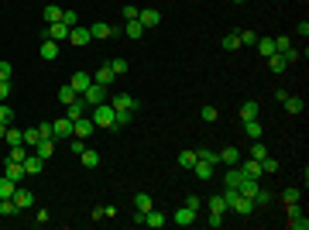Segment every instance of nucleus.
I'll use <instances>...</instances> for the list:
<instances>
[{
    "mask_svg": "<svg viewBox=\"0 0 309 230\" xmlns=\"http://www.w3.org/2000/svg\"><path fill=\"white\" fill-rule=\"evenodd\" d=\"M18 203L14 199H0V216H18Z\"/></svg>",
    "mask_w": 309,
    "mask_h": 230,
    "instance_id": "nucleus-40",
    "label": "nucleus"
},
{
    "mask_svg": "<svg viewBox=\"0 0 309 230\" xmlns=\"http://www.w3.org/2000/svg\"><path fill=\"white\" fill-rule=\"evenodd\" d=\"M4 144H7V148H14V144H24V131H21V127H14V124H7Z\"/></svg>",
    "mask_w": 309,
    "mask_h": 230,
    "instance_id": "nucleus-18",
    "label": "nucleus"
},
{
    "mask_svg": "<svg viewBox=\"0 0 309 230\" xmlns=\"http://www.w3.org/2000/svg\"><path fill=\"white\" fill-rule=\"evenodd\" d=\"M90 35L97 41H110L120 35V28H114V24H107V21H97V24H90Z\"/></svg>",
    "mask_w": 309,
    "mask_h": 230,
    "instance_id": "nucleus-4",
    "label": "nucleus"
},
{
    "mask_svg": "<svg viewBox=\"0 0 309 230\" xmlns=\"http://www.w3.org/2000/svg\"><path fill=\"white\" fill-rule=\"evenodd\" d=\"M268 69L275 72V76H278V72H285V69H289V62H285V58L275 52V55H268Z\"/></svg>",
    "mask_w": 309,
    "mask_h": 230,
    "instance_id": "nucleus-33",
    "label": "nucleus"
},
{
    "mask_svg": "<svg viewBox=\"0 0 309 230\" xmlns=\"http://www.w3.org/2000/svg\"><path fill=\"white\" fill-rule=\"evenodd\" d=\"M52 127H55V137H72V120H69L65 114L55 117V124H52Z\"/></svg>",
    "mask_w": 309,
    "mask_h": 230,
    "instance_id": "nucleus-19",
    "label": "nucleus"
},
{
    "mask_svg": "<svg viewBox=\"0 0 309 230\" xmlns=\"http://www.w3.org/2000/svg\"><path fill=\"white\" fill-rule=\"evenodd\" d=\"M114 107H110V103H97V107H93V110H90V117H93V124H97V127H107V131H114Z\"/></svg>",
    "mask_w": 309,
    "mask_h": 230,
    "instance_id": "nucleus-1",
    "label": "nucleus"
},
{
    "mask_svg": "<svg viewBox=\"0 0 309 230\" xmlns=\"http://www.w3.org/2000/svg\"><path fill=\"white\" fill-rule=\"evenodd\" d=\"M237 38H241V45H244V48H251L254 41H258V35H254L251 28H244V31H241V35H237Z\"/></svg>",
    "mask_w": 309,
    "mask_h": 230,
    "instance_id": "nucleus-47",
    "label": "nucleus"
},
{
    "mask_svg": "<svg viewBox=\"0 0 309 230\" xmlns=\"http://www.w3.org/2000/svg\"><path fill=\"white\" fill-rule=\"evenodd\" d=\"M38 55L45 58V62L58 58V41H52V38H41V45H38Z\"/></svg>",
    "mask_w": 309,
    "mask_h": 230,
    "instance_id": "nucleus-13",
    "label": "nucleus"
},
{
    "mask_svg": "<svg viewBox=\"0 0 309 230\" xmlns=\"http://www.w3.org/2000/svg\"><path fill=\"white\" fill-rule=\"evenodd\" d=\"M265 155H268V148H265L261 141H254V144H251V155H248V158H254V162H261Z\"/></svg>",
    "mask_w": 309,
    "mask_h": 230,
    "instance_id": "nucleus-48",
    "label": "nucleus"
},
{
    "mask_svg": "<svg viewBox=\"0 0 309 230\" xmlns=\"http://www.w3.org/2000/svg\"><path fill=\"white\" fill-rule=\"evenodd\" d=\"M230 4H244V0H230Z\"/></svg>",
    "mask_w": 309,
    "mask_h": 230,
    "instance_id": "nucleus-64",
    "label": "nucleus"
},
{
    "mask_svg": "<svg viewBox=\"0 0 309 230\" xmlns=\"http://www.w3.org/2000/svg\"><path fill=\"white\" fill-rule=\"evenodd\" d=\"M4 134H7V124H0V141H4Z\"/></svg>",
    "mask_w": 309,
    "mask_h": 230,
    "instance_id": "nucleus-63",
    "label": "nucleus"
},
{
    "mask_svg": "<svg viewBox=\"0 0 309 230\" xmlns=\"http://www.w3.org/2000/svg\"><path fill=\"white\" fill-rule=\"evenodd\" d=\"M14 76V65L11 62H0V79H11Z\"/></svg>",
    "mask_w": 309,
    "mask_h": 230,
    "instance_id": "nucleus-56",
    "label": "nucleus"
},
{
    "mask_svg": "<svg viewBox=\"0 0 309 230\" xmlns=\"http://www.w3.org/2000/svg\"><path fill=\"white\" fill-rule=\"evenodd\" d=\"M79 100H83V103H86V107L93 110L97 103H107V86H100V83H90V90L79 96Z\"/></svg>",
    "mask_w": 309,
    "mask_h": 230,
    "instance_id": "nucleus-2",
    "label": "nucleus"
},
{
    "mask_svg": "<svg viewBox=\"0 0 309 230\" xmlns=\"http://www.w3.org/2000/svg\"><path fill=\"white\" fill-rule=\"evenodd\" d=\"M199 162H210V165H220V151H213V148H199Z\"/></svg>",
    "mask_w": 309,
    "mask_h": 230,
    "instance_id": "nucleus-39",
    "label": "nucleus"
},
{
    "mask_svg": "<svg viewBox=\"0 0 309 230\" xmlns=\"http://www.w3.org/2000/svg\"><path fill=\"white\" fill-rule=\"evenodd\" d=\"M4 175H7V179H11L14 186H21L28 172H24V165H21V162H11V158H7V162H4Z\"/></svg>",
    "mask_w": 309,
    "mask_h": 230,
    "instance_id": "nucleus-6",
    "label": "nucleus"
},
{
    "mask_svg": "<svg viewBox=\"0 0 309 230\" xmlns=\"http://www.w3.org/2000/svg\"><path fill=\"white\" fill-rule=\"evenodd\" d=\"M35 155H38V158H45V162H48V158L55 155V137H41L38 144H35Z\"/></svg>",
    "mask_w": 309,
    "mask_h": 230,
    "instance_id": "nucleus-14",
    "label": "nucleus"
},
{
    "mask_svg": "<svg viewBox=\"0 0 309 230\" xmlns=\"http://www.w3.org/2000/svg\"><path fill=\"white\" fill-rule=\"evenodd\" d=\"M254 45H258V52H261L265 58H268V55H275V38H258Z\"/></svg>",
    "mask_w": 309,
    "mask_h": 230,
    "instance_id": "nucleus-37",
    "label": "nucleus"
},
{
    "mask_svg": "<svg viewBox=\"0 0 309 230\" xmlns=\"http://www.w3.org/2000/svg\"><path fill=\"white\" fill-rule=\"evenodd\" d=\"M79 158H83V165H86V169H97V165H100V151H93V148H83Z\"/></svg>",
    "mask_w": 309,
    "mask_h": 230,
    "instance_id": "nucleus-28",
    "label": "nucleus"
},
{
    "mask_svg": "<svg viewBox=\"0 0 309 230\" xmlns=\"http://www.w3.org/2000/svg\"><path fill=\"white\" fill-rule=\"evenodd\" d=\"M289 227H292V230H306V227H309L306 213H299V216H289Z\"/></svg>",
    "mask_w": 309,
    "mask_h": 230,
    "instance_id": "nucleus-49",
    "label": "nucleus"
},
{
    "mask_svg": "<svg viewBox=\"0 0 309 230\" xmlns=\"http://www.w3.org/2000/svg\"><path fill=\"white\" fill-rule=\"evenodd\" d=\"M137 18V7L134 4H127V7H124V21H134Z\"/></svg>",
    "mask_w": 309,
    "mask_h": 230,
    "instance_id": "nucleus-60",
    "label": "nucleus"
},
{
    "mask_svg": "<svg viewBox=\"0 0 309 230\" xmlns=\"http://www.w3.org/2000/svg\"><path fill=\"white\" fill-rule=\"evenodd\" d=\"M11 96V79H0V100H7Z\"/></svg>",
    "mask_w": 309,
    "mask_h": 230,
    "instance_id": "nucleus-59",
    "label": "nucleus"
},
{
    "mask_svg": "<svg viewBox=\"0 0 309 230\" xmlns=\"http://www.w3.org/2000/svg\"><path fill=\"white\" fill-rule=\"evenodd\" d=\"M299 196H302V189H295V186H289V189L282 192V199H285V203H299Z\"/></svg>",
    "mask_w": 309,
    "mask_h": 230,
    "instance_id": "nucleus-51",
    "label": "nucleus"
},
{
    "mask_svg": "<svg viewBox=\"0 0 309 230\" xmlns=\"http://www.w3.org/2000/svg\"><path fill=\"white\" fill-rule=\"evenodd\" d=\"M7 158H11V162H24V158H28V144H14Z\"/></svg>",
    "mask_w": 309,
    "mask_h": 230,
    "instance_id": "nucleus-43",
    "label": "nucleus"
},
{
    "mask_svg": "<svg viewBox=\"0 0 309 230\" xmlns=\"http://www.w3.org/2000/svg\"><path fill=\"white\" fill-rule=\"evenodd\" d=\"M55 96H58V103H62V107H69V103H76V100H79V93L69 86V83H65V86H58Z\"/></svg>",
    "mask_w": 309,
    "mask_h": 230,
    "instance_id": "nucleus-25",
    "label": "nucleus"
},
{
    "mask_svg": "<svg viewBox=\"0 0 309 230\" xmlns=\"http://www.w3.org/2000/svg\"><path fill=\"white\" fill-rule=\"evenodd\" d=\"M196 162H199V155H196V151H179V165H182V169H193Z\"/></svg>",
    "mask_w": 309,
    "mask_h": 230,
    "instance_id": "nucleus-41",
    "label": "nucleus"
},
{
    "mask_svg": "<svg viewBox=\"0 0 309 230\" xmlns=\"http://www.w3.org/2000/svg\"><path fill=\"white\" fill-rule=\"evenodd\" d=\"M193 220H196V210H189V206H182V210L172 213V223H179V227H189Z\"/></svg>",
    "mask_w": 309,
    "mask_h": 230,
    "instance_id": "nucleus-21",
    "label": "nucleus"
},
{
    "mask_svg": "<svg viewBox=\"0 0 309 230\" xmlns=\"http://www.w3.org/2000/svg\"><path fill=\"white\" fill-rule=\"evenodd\" d=\"M90 83H93V76H90V72H72V79H69V86H72L79 96L90 90Z\"/></svg>",
    "mask_w": 309,
    "mask_h": 230,
    "instance_id": "nucleus-12",
    "label": "nucleus"
},
{
    "mask_svg": "<svg viewBox=\"0 0 309 230\" xmlns=\"http://www.w3.org/2000/svg\"><path fill=\"white\" fill-rule=\"evenodd\" d=\"M14 203H18V210H28V206H35V192L24 189V186H18V189H14Z\"/></svg>",
    "mask_w": 309,
    "mask_h": 230,
    "instance_id": "nucleus-10",
    "label": "nucleus"
},
{
    "mask_svg": "<svg viewBox=\"0 0 309 230\" xmlns=\"http://www.w3.org/2000/svg\"><path fill=\"white\" fill-rule=\"evenodd\" d=\"M148 210H154L151 196H148V192H137V196H134V216H144Z\"/></svg>",
    "mask_w": 309,
    "mask_h": 230,
    "instance_id": "nucleus-16",
    "label": "nucleus"
},
{
    "mask_svg": "<svg viewBox=\"0 0 309 230\" xmlns=\"http://www.w3.org/2000/svg\"><path fill=\"white\" fill-rule=\"evenodd\" d=\"M38 134L41 137H55V127H52V124H38Z\"/></svg>",
    "mask_w": 309,
    "mask_h": 230,
    "instance_id": "nucleus-58",
    "label": "nucleus"
},
{
    "mask_svg": "<svg viewBox=\"0 0 309 230\" xmlns=\"http://www.w3.org/2000/svg\"><path fill=\"white\" fill-rule=\"evenodd\" d=\"M285 48H292V38L289 35H278L275 38V52H285Z\"/></svg>",
    "mask_w": 309,
    "mask_h": 230,
    "instance_id": "nucleus-52",
    "label": "nucleus"
},
{
    "mask_svg": "<svg viewBox=\"0 0 309 230\" xmlns=\"http://www.w3.org/2000/svg\"><path fill=\"white\" fill-rule=\"evenodd\" d=\"M14 189H18V186H14L7 175L0 172V199H14Z\"/></svg>",
    "mask_w": 309,
    "mask_h": 230,
    "instance_id": "nucleus-32",
    "label": "nucleus"
},
{
    "mask_svg": "<svg viewBox=\"0 0 309 230\" xmlns=\"http://www.w3.org/2000/svg\"><path fill=\"white\" fill-rule=\"evenodd\" d=\"M278 55L285 58V62H299V58H306V52H302V48H285V52H278Z\"/></svg>",
    "mask_w": 309,
    "mask_h": 230,
    "instance_id": "nucleus-44",
    "label": "nucleus"
},
{
    "mask_svg": "<svg viewBox=\"0 0 309 230\" xmlns=\"http://www.w3.org/2000/svg\"><path fill=\"white\" fill-rule=\"evenodd\" d=\"M110 107H114V110H137V96H131V93H117L114 100H110Z\"/></svg>",
    "mask_w": 309,
    "mask_h": 230,
    "instance_id": "nucleus-9",
    "label": "nucleus"
},
{
    "mask_svg": "<svg viewBox=\"0 0 309 230\" xmlns=\"http://www.w3.org/2000/svg\"><path fill=\"white\" fill-rule=\"evenodd\" d=\"M241 158H244V155L237 151V148H223V151H220V165H237Z\"/></svg>",
    "mask_w": 309,
    "mask_h": 230,
    "instance_id": "nucleus-30",
    "label": "nucleus"
},
{
    "mask_svg": "<svg viewBox=\"0 0 309 230\" xmlns=\"http://www.w3.org/2000/svg\"><path fill=\"white\" fill-rule=\"evenodd\" d=\"M90 41H93V35H90V28H72V31H69V45H76V48H86V45H90Z\"/></svg>",
    "mask_w": 309,
    "mask_h": 230,
    "instance_id": "nucleus-7",
    "label": "nucleus"
},
{
    "mask_svg": "<svg viewBox=\"0 0 309 230\" xmlns=\"http://www.w3.org/2000/svg\"><path fill=\"white\" fill-rule=\"evenodd\" d=\"M114 79H117V76H114V69H110V62H103L97 72H93V83H100V86H110Z\"/></svg>",
    "mask_w": 309,
    "mask_h": 230,
    "instance_id": "nucleus-15",
    "label": "nucleus"
},
{
    "mask_svg": "<svg viewBox=\"0 0 309 230\" xmlns=\"http://www.w3.org/2000/svg\"><path fill=\"white\" fill-rule=\"evenodd\" d=\"M244 134L254 137V141H261V134H265V127H261V120L254 117V120H244Z\"/></svg>",
    "mask_w": 309,
    "mask_h": 230,
    "instance_id": "nucleus-27",
    "label": "nucleus"
},
{
    "mask_svg": "<svg viewBox=\"0 0 309 230\" xmlns=\"http://www.w3.org/2000/svg\"><path fill=\"white\" fill-rule=\"evenodd\" d=\"M182 206H189V210H196V213H199V206H203V203H199V196H193V192H189V196H186V203H182Z\"/></svg>",
    "mask_w": 309,
    "mask_h": 230,
    "instance_id": "nucleus-55",
    "label": "nucleus"
},
{
    "mask_svg": "<svg viewBox=\"0 0 309 230\" xmlns=\"http://www.w3.org/2000/svg\"><path fill=\"white\" fill-rule=\"evenodd\" d=\"M137 21H141L144 28H158V24H162V14H158L154 7H144V11H137Z\"/></svg>",
    "mask_w": 309,
    "mask_h": 230,
    "instance_id": "nucleus-11",
    "label": "nucleus"
},
{
    "mask_svg": "<svg viewBox=\"0 0 309 230\" xmlns=\"http://www.w3.org/2000/svg\"><path fill=\"white\" fill-rule=\"evenodd\" d=\"M0 124H14V110L7 107V100H0Z\"/></svg>",
    "mask_w": 309,
    "mask_h": 230,
    "instance_id": "nucleus-45",
    "label": "nucleus"
},
{
    "mask_svg": "<svg viewBox=\"0 0 309 230\" xmlns=\"http://www.w3.org/2000/svg\"><path fill=\"white\" fill-rule=\"evenodd\" d=\"M131 117H134V110H117V114H114V131L127 127V124H131Z\"/></svg>",
    "mask_w": 309,
    "mask_h": 230,
    "instance_id": "nucleus-35",
    "label": "nucleus"
},
{
    "mask_svg": "<svg viewBox=\"0 0 309 230\" xmlns=\"http://www.w3.org/2000/svg\"><path fill=\"white\" fill-rule=\"evenodd\" d=\"M35 223H48V210H38V213H35Z\"/></svg>",
    "mask_w": 309,
    "mask_h": 230,
    "instance_id": "nucleus-62",
    "label": "nucleus"
},
{
    "mask_svg": "<svg viewBox=\"0 0 309 230\" xmlns=\"http://www.w3.org/2000/svg\"><path fill=\"white\" fill-rule=\"evenodd\" d=\"M206 206H210V213H216V216H227V210H230V206H227V199H223L220 192L210 196V203H206Z\"/></svg>",
    "mask_w": 309,
    "mask_h": 230,
    "instance_id": "nucleus-26",
    "label": "nucleus"
},
{
    "mask_svg": "<svg viewBox=\"0 0 309 230\" xmlns=\"http://www.w3.org/2000/svg\"><path fill=\"white\" fill-rule=\"evenodd\" d=\"M62 21H65L69 28H76V24H79V14H76V11H62Z\"/></svg>",
    "mask_w": 309,
    "mask_h": 230,
    "instance_id": "nucleus-54",
    "label": "nucleus"
},
{
    "mask_svg": "<svg viewBox=\"0 0 309 230\" xmlns=\"http://www.w3.org/2000/svg\"><path fill=\"white\" fill-rule=\"evenodd\" d=\"M295 35H299V38H302V41L309 38V21H299V28H295Z\"/></svg>",
    "mask_w": 309,
    "mask_h": 230,
    "instance_id": "nucleus-57",
    "label": "nucleus"
},
{
    "mask_svg": "<svg viewBox=\"0 0 309 230\" xmlns=\"http://www.w3.org/2000/svg\"><path fill=\"white\" fill-rule=\"evenodd\" d=\"M220 45H223V52H237V48H241V38H237V35H223V38H220Z\"/></svg>",
    "mask_w": 309,
    "mask_h": 230,
    "instance_id": "nucleus-38",
    "label": "nucleus"
},
{
    "mask_svg": "<svg viewBox=\"0 0 309 230\" xmlns=\"http://www.w3.org/2000/svg\"><path fill=\"white\" fill-rule=\"evenodd\" d=\"M278 172V158H275V155H265V158H261V175H275Z\"/></svg>",
    "mask_w": 309,
    "mask_h": 230,
    "instance_id": "nucleus-31",
    "label": "nucleus"
},
{
    "mask_svg": "<svg viewBox=\"0 0 309 230\" xmlns=\"http://www.w3.org/2000/svg\"><path fill=\"white\" fill-rule=\"evenodd\" d=\"M21 165H24V172H28V175H41V169H45V158H38V155H28Z\"/></svg>",
    "mask_w": 309,
    "mask_h": 230,
    "instance_id": "nucleus-17",
    "label": "nucleus"
},
{
    "mask_svg": "<svg viewBox=\"0 0 309 230\" xmlns=\"http://www.w3.org/2000/svg\"><path fill=\"white\" fill-rule=\"evenodd\" d=\"M41 141V134H38V127H28V131H24V144H28V148H35V144H38Z\"/></svg>",
    "mask_w": 309,
    "mask_h": 230,
    "instance_id": "nucleus-46",
    "label": "nucleus"
},
{
    "mask_svg": "<svg viewBox=\"0 0 309 230\" xmlns=\"http://www.w3.org/2000/svg\"><path fill=\"white\" fill-rule=\"evenodd\" d=\"M189 172H193L199 182H210V179H213V165H210V162H196Z\"/></svg>",
    "mask_w": 309,
    "mask_h": 230,
    "instance_id": "nucleus-22",
    "label": "nucleus"
},
{
    "mask_svg": "<svg viewBox=\"0 0 309 230\" xmlns=\"http://www.w3.org/2000/svg\"><path fill=\"white\" fill-rule=\"evenodd\" d=\"M230 210L237 213V216H248V213L254 210V199H251V196H234V199H230Z\"/></svg>",
    "mask_w": 309,
    "mask_h": 230,
    "instance_id": "nucleus-8",
    "label": "nucleus"
},
{
    "mask_svg": "<svg viewBox=\"0 0 309 230\" xmlns=\"http://www.w3.org/2000/svg\"><path fill=\"white\" fill-rule=\"evenodd\" d=\"M110 69H114V76H124V72H127V69H131V65H127V58H110Z\"/></svg>",
    "mask_w": 309,
    "mask_h": 230,
    "instance_id": "nucleus-42",
    "label": "nucleus"
},
{
    "mask_svg": "<svg viewBox=\"0 0 309 230\" xmlns=\"http://www.w3.org/2000/svg\"><path fill=\"white\" fill-rule=\"evenodd\" d=\"M268 203H271V192L268 189H258V192H254V206H268Z\"/></svg>",
    "mask_w": 309,
    "mask_h": 230,
    "instance_id": "nucleus-50",
    "label": "nucleus"
},
{
    "mask_svg": "<svg viewBox=\"0 0 309 230\" xmlns=\"http://www.w3.org/2000/svg\"><path fill=\"white\" fill-rule=\"evenodd\" d=\"M258 114H261V107H258L254 100H248V103L241 107V124H244V120H254V117H258Z\"/></svg>",
    "mask_w": 309,
    "mask_h": 230,
    "instance_id": "nucleus-29",
    "label": "nucleus"
},
{
    "mask_svg": "<svg viewBox=\"0 0 309 230\" xmlns=\"http://www.w3.org/2000/svg\"><path fill=\"white\" fill-rule=\"evenodd\" d=\"M258 189H261V182H258V179H248V175L237 182V192H241V196H251V199H254V192H258Z\"/></svg>",
    "mask_w": 309,
    "mask_h": 230,
    "instance_id": "nucleus-20",
    "label": "nucleus"
},
{
    "mask_svg": "<svg viewBox=\"0 0 309 230\" xmlns=\"http://www.w3.org/2000/svg\"><path fill=\"white\" fill-rule=\"evenodd\" d=\"M93 131H97V124H93V117H90V114H83V117L72 120V137H90Z\"/></svg>",
    "mask_w": 309,
    "mask_h": 230,
    "instance_id": "nucleus-5",
    "label": "nucleus"
},
{
    "mask_svg": "<svg viewBox=\"0 0 309 230\" xmlns=\"http://www.w3.org/2000/svg\"><path fill=\"white\" fill-rule=\"evenodd\" d=\"M69 31H72V28H69L65 21H55V24H48V28L41 31V38H52V41L62 45V41H69Z\"/></svg>",
    "mask_w": 309,
    "mask_h": 230,
    "instance_id": "nucleus-3",
    "label": "nucleus"
},
{
    "mask_svg": "<svg viewBox=\"0 0 309 230\" xmlns=\"http://www.w3.org/2000/svg\"><path fill=\"white\" fill-rule=\"evenodd\" d=\"M206 223H210V227L216 230V227H223V216H216V213H210V220H206Z\"/></svg>",
    "mask_w": 309,
    "mask_h": 230,
    "instance_id": "nucleus-61",
    "label": "nucleus"
},
{
    "mask_svg": "<svg viewBox=\"0 0 309 230\" xmlns=\"http://www.w3.org/2000/svg\"><path fill=\"white\" fill-rule=\"evenodd\" d=\"M41 18H45V24H55V21H62V7H55V4H48V7L41 11Z\"/></svg>",
    "mask_w": 309,
    "mask_h": 230,
    "instance_id": "nucleus-34",
    "label": "nucleus"
},
{
    "mask_svg": "<svg viewBox=\"0 0 309 230\" xmlns=\"http://www.w3.org/2000/svg\"><path fill=\"white\" fill-rule=\"evenodd\" d=\"M141 223H144V227H165V213L162 210H148L144 216H141Z\"/></svg>",
    "mask_w": 309,
    "mask_h": 230,
    "instance_id": "nucleus-24",
    "label": "nucleus"
},
{
    "mask_svg": "<svg viewBox=\"0 0 309 230\" xmlns=\"http://www.w3.org/2000/svg\"><path fill=\"white\" fill-rule=\"evenodd\" d=\"M120 31H124L127 38H134V41H137V38H141V35H144V31H148V28H144V24H141V21L134 18V21H127V24H124Z\"/></svg>",
    "mask_w": 309,
    "mask_h": 230,
    "instance_id": "nucleus-23",
    "label": "nucleus"
},
{
    "mask_svg": "<svg viewBox=\"0 0 309 230\" xmlns=\"http://www.w3.org/2000/svg\"><path fill=\"white\" fill-rule=\"evenodd\" d=\"M199 117H203V120H216V117H220V110H216V107H203V110H199Z\"/></svg>",
    "mask_w": 309,
    "mask_h": 230,
    "instance_id": "nucleus-53",
    "label": "nucleus"
},
{
    "mask_svg": "<svg viewBox=\"0 0 309 230\" xmlns=\"http://www.w3.org/2000/svg\"><path fill=\"white\" fill-rule=\"evenodd\" d=\"M285 110H289V114H302V110H306V100H302V96H289V100H285Z\"/></svg>",
    "mask_w": 309,
    "mask_h": 230,
    "instance_id": "nucleus-36",
    "label": "nucleus"
}]
</instances>
